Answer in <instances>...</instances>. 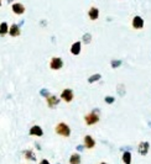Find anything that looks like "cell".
I'll return each mask as SVG.
<instances>
[{
  "label": "cell",
  "instance_id": "6da1fadb",
  "mask_svg": "<svg viewBox=\"0 0 151 164\" xmlns=\"http://www.w3.org/2000/svg\"><path fill=\"white\" fill-rule=\"evenodd\" d=\"M55 132L61 137H70L71 136V128L66 122H60L55 127Z\"/></svg>",
  "mask_w": 151,
  "mask_h": 164
},
{
  "label": "cell",
  "instance_id": "7a4b0ae2",
  "mask_svg": "<svg viewBox=\"0 0 151 164\" xmlns=\"http://www.w3.org/2000/svg\"><path fill=\"white\" fill-rule=\"evenodd\" d=\"M84 121H86V125L87 126H93L95 125L97 122L99 121V115L97 111H92L89 113H87L84 116Z\"/></svg>",
  "mask_w": 151,
  "mask_h": 164
},
{
  "label": "cell",
  "instance_id": "3957f363",
  "mask_svg": "<svg viewBox=\"0 0 151 164\" xmlns=\"http://www.w3.org/2000/svg\"><path fill=\"white\" fill-rule=\"evenodd\" d=\"M62 67H63L62 58H60V57H53V58H51V61H50V68L52 70H60Z\"/></svg>",
  "mask_w": 151,
  "mask_h": 164
},
{
  "label": "cell",
  "instance_id": "277c9868",
  "mask_svg": "<svg viewBox=\"0 0 151 164\" xmlns=\"http://www.w3.org/2000/svg\"><path fill=\"white\" fill-rule=\"evenodd\" d=\"M73 97H74V94H73V90L72 89H64L62 90V93H61V99L66 102H71L73 100Z\"/></svg>",
  "mask_w": 151,
  "mask_h": 164
},
{
  "label": "cell",
  "instance_id": "5b68a950",
  "mask_svg": "<svg viewBox=\"0 0 151 164\" xmlns=\"http://www.w3.org/2000/svg\"><path fill=\"white\" fill-rule=\"evenodd\" d=\"M83 142H84L83 146H84V148H87V149H93L95 147V141L90 135H86L84 138H83Z\"/></svg>",
  "mask_w": 151,
  "mask_h": 164
},
{
  "label": "cell",
  "instance_id": "8992f818",
  "mask_svg": "<svg viewBox=\"0 0 151 164\" xmlns=\"http://www.w3.org/2000/svg\"><path fill=\"white\" fill-rule=\"evenodd\" d=\"M149 149H150V143L146 142V141L140 142L139 146H138V152H139V154H141V155H146V154L149 153Z\"/></svg>",
  "mask_w": 151,
  "mask_h": 164
},
{
  "label": "cell",
  "instance_id": "52a82bcc",
  "mask_svg": "<svg viewBox=\"0 0 151 164\" xmlns=\"http://www.w3.org/2000/svg\"><path fill=\"white\" fill-rule=\"evenodd\" d=\"M46 101H47V105L50 109H55L56 106L60 104V99H58L56 95H48L46 97Z\"/></svg>",
  "mask_w": 151,
  "mask_h": 164
},
{
  "label": "cell",
  "instance_id": "ba28073f",
  "mask_svg": "<svg viewBox=\"0 0 151 164\" xmlns=\"http://www.w3.org/2000/svg\"><path fill=\"white\" fill-rule=\"evenodd\" d=\"M132 27L135 30H141L142 27H144L145 22H144V19L141 18V16H135V18L132 19V22H131Z\"/></svg>",
  "mask_w": 151,
  "mask_h": 164
},
{
  "label": "cell",
  "instance_id": "9c48e42d",
  "mask_svg": "<svg viewBox=\"0 0 151 164\" xmlns=\"http://www.w3.org/2000/svg\"><path fill=\"white\" fill-rule=\"evenodd\" d=\"M29 135L30 136H36V137H42L44 136V130L41 128V126H38V125H33L29 131Z\"/></svg>",
  "mask_w": 151,
  "mask_h": 164
},
{
  "label": "cell",
  "instance_id": "30bf717a",
  "mask_svg": "<svg viewBox=\"0 0 151 164\" xmlns=\"http://www.w3.org/2000/svg\"><path fill=\"white\" fill-rule=\"evenodd\" d=\"M11 10L15 15H22L25 12V6L21 3H14L11 5Z\"/></svg>",
  "mask_w": 151,
  "mask_h": 164
},
{
  "label": "cell",
  "instance_id": "8fae6325",
  "mask_svg": "<svg viewBox=\"0 0 151 164\" xmlns=\"http://www.w3.org/2000/svg\"><path fill=\"white\" fill-rule=\"evenodd\" d=\"M20 34H21V30H20V26L19 25L13 23V25L9 27V35L11 37H18V36H20Z\"/></svg>",
  "mask_w": 151,
  "mask_h": 164
},
{
  "label": "cell",
  "instance_id": "7c38bea8",
  "mask_svg": "<svg viewBox=\"0 0 151 164\" xmlns=\"http://www.w3.org/2000/svg\"><path fill=\"white\" fill-rule=\"evenodd\" d=\"M82 45V42L81 41H77V42H74L72 46H71V53L73 54V56H78L79 53H81V46Z\"/></svg>",
  "mask_w": 151,
  "mask_h": 164
},
{
  "label": "cell",
  "instance_id": "4fadbf2b",
  "mask_svg": "<svg viewBox=\"0 0 151 164\" xmlns=\"http://www.w3.org/2000/svg\"><path fill=\"white\" fill-rule=\"evenodd\" d=\"M88 16H89V19L92 20V21H95V20H98V18H99V10L97 9V7H90L89 9V11H88Z\"/></svg>",
  "mask_w": 151,
  "mask_h": 164
},
{
  "label": "cell",
  "instance_id": "5bb4252c",
  "mask_svg": "<svg viewBox=\"0 0 151 164\" xmlns=\"http://www.w3.org/2000/svg\"><path fill=\"white\" fill-rule=\"evenodd\" d=\"M121 160L124 164H131V160H132V155L129 151H125L123 153V157H121Z\"/></svg>",
  "mask_w": 151,
  "mask_h": 164
},
{
  "label": "cell",
  "instance_id": "9a60e30c",
  "mask_svg": "<svg viewBox=\"0 0 151 164\" xmlns=\"http://www.w3.org/2000/svg\"><path fill=\"white\" fill-rule=\"evenodd\" d=\"M24 155H25V158H26L27 160H31V162H36V154L33 153L31 149L24 151Z\"/></svg>",
  "mask_w": 151,
  "mask_h": 164
},
{
  "label": "cell",
  "instance_id": "2e32d148",
  "mask_svg": "<svg viewBox=\"0 0 151 164\" xmlns=\"http://www.w3.org/2000/svg\"><path fill=\"white\" fill-rule=\"evenodd\" d=\"M81 154L78 153H73L71 157H70V164H81Z\"/></svg>",
  "mask_w": 151,
  "mask_h": 164
},
{
  "label": "cell",
  "instance_id": "e0dca14e",
  "mask_svg": "<svg viewBox=\"0 0 151 164\" xmlns=\"http://www.w3.org/2000/svg\"><path fill=\"white\" fill-rule=\"evenodd\" d=\"M6 34H9V25L7 22H1L0 23V36H5Z\"/></svg>",
  "mask_w": 151,
  "mask_h": 164
},
{
  "label": "cell",
  "instance_id": "ac0fdd59",
  "mask_svg": "<svg viewBox=\"0 0 151 164\" xmlns=\"http://www.w3.org/2000/svg\"><path fill=\"white\" fill-rule=\"evenodd\" d=\"M100 78H102V75H100V74H93L92 77H89V78H88V83H89V84H92V83H94V81L100 80Z\"/></svg>",
  "mask_w": 151,
  "mask_h": 164
},
{
  "label": "cell",
  "instance_id": "d6986e66",
  "mask_svg": "<svg viewBox=\"0 0 151 164\" xmlns=\"http://www.w3.org/2000/svg\"><path fill=\"white\" fill-rule=\"evenodd\" d=\"M90 40H92V35L90 34H86V35H83V37H82V42L88 45L90 42Z\"/></svg>",
  "mask_w": 151,
  "mask_h": 164
},
{
  "label": "cell",
  "instance_id": "ffe728a7",
  "mask_svg": "<svg viewBox=\"0 0 151 164\" xmlns=\"http://www.w3.org/2000/svg\"><path fill=\"white\" fill-rule=\"evenodd\" d=\"M104 101H105L107 104H109V105H112V104L115 101V97H114V96H105Z\"/></svg>",
  "mask_w": 151,
  "mask_h": 164
},
{
  "label": "cell",
  "instance_id": "44dd1931",
  "mask_svg": "<svg viewBox=\"0 0 151 164\" xmlns=\"http://www.w3.org/2000/svg\"><path fill=\"white\" fill-rule=\"evenodd\" d=\"M112 68H118L121 65V61H112Z\"/></svg>",
  "mask_w": 151,
  "mask_h": 164
},
{
  "label": "cell",
  "instance_id": "7402d4cb",
  "mask_svg": "<svg viewBox=\"0 0 151 164\" xmlns=\"http://www.w3.org/2000/svg\"><path fill=\"white\" fill-rule=\"evenodd\" d=\"M40 94H41V96H44V97H47V96L50 95L47 89H42V90H41V92H40Z\"/></svg>",
  "mask_w": 151,
  "mask_h": 164
},
{
  "label": "cell",
  "instance_id": "603a6c76",
  "mask_svg": "<svg viewBox=\"0 0 151 164\" xmlns=\"http://www.w3.org/2000/svg\"><path fill=\"white\" fill-rule=\"evenodd\" d=\"M40 164H51V163H50L47 159H42V160L40 162Z\"/></svg>",
  "mask_w": 151,
  "mask_h": 164
},
{
  "label": "cell",
  "instance_id": "cb8c5ba5",
  "mask_svg": "<svg viewBox=\"0 0 151 164\" xmlns=\"http://www.w3.org/2000/svg\"><path fill=\"white\" fill-rule=\"evenodd\" d=\"M99 164H108V163H105V162H102V163H99Z\"/></svg>",
  "mask_w": 151,
  "mask_h": 164
},
{
  "label": "cell",
  "instance_id": "d4e9b609",
  "mask_svg": "<svg viewBox=\"0 0 151 164\" xmlns=\"http://www.w3.org/2000/svg\"><path fill=\"white\" fill-rule=\"evenodd\" d=\"M11 1H14V0H7V3H11Z\"/></svg>",
  "mask_w": 151,
  "mask_h": 164
},
{
  "label": "cell",
  "instance_id": "484cf974",
  "mask_svg": "<svg viewBox=\"0 0 151 164\" xmlns=\"http://www.w3.org/2000/svg\"><path fill=\"white\" fill-rule=\"evenodd\" d=\"M0 6H1V0H0Z\"/></svg>",
  "mask_w": 151,
  "mask_h": 164
}]
</instances>
